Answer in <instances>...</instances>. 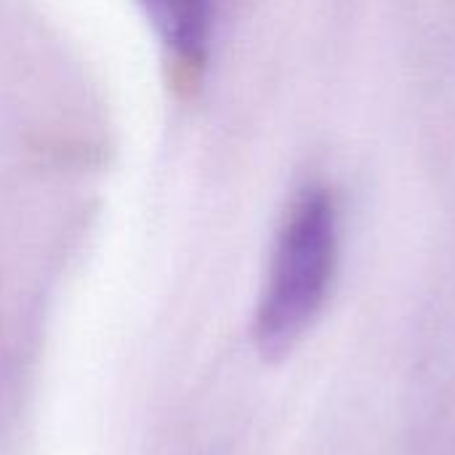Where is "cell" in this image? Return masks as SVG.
Segmentation results:
<instances>
[{
	"instance_id": "cell-1",
	"label": "cell",
	"mask_w": 455,
	"mask_h": 455,
	"mask_svg": "<svg viewBox=\"0 0 455 455\" xmlns=\"http://www.w3.org/2000/svg\"><path fill=\"white\" fill-rule=\"evenodd\" d=\"M339 261V208L328 189L312 187L291 205L275 243L253 339L264 357L288 355L315 323Z\"/></svg>"
},
{
	"instance_id": "cell-2",
	"label": "cell",
	"mask_w": 455,
	"mask_h": 455,
	"mask_svg": "<svg viewBox=\"0 0 455 455\" xmlns=\"http://www.w3.org/2000/svg\"><path fill=\"white\" fill-rule=\"evenodd\" d=\"M165 45L184 61H203L211 40V5L208 0H144Z\"/></svg>"
}]
</instances>
